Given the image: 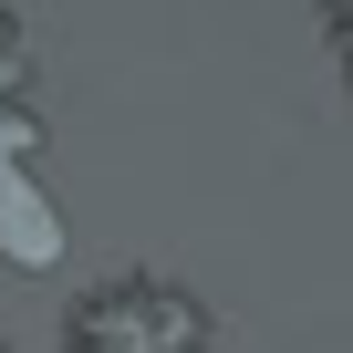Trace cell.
Returning <instances> with one entry per match:
<instances>
[{"mask_svg": "<svg viewBox=\"0 0 353 353\" xmlns=\"http://www.w3.org/2000/svg\"><path fill=\"white\" fill-rule=\"evenodd\" d=\"M73 353H208V312L176 281H104L73 301Z\"/></svg>", "mask_w": 353, "mask_h": 353, "instance_id": "cell-1", "label": "cell"}, {"mask_svg": "<svg viewBox=\"0 0 353 353\" xmlns=\"http://www.w3.org/2000/svg\"><path fill=\"white\" fill-rule=\"evenodd\" d=\"M322 11H332V32H343V63H353V0H322Z\"/></svg>", "mask_w": 353, "mask_h": 353, "instance_id": "cell-2", "label": "cell"}]
</instances>
